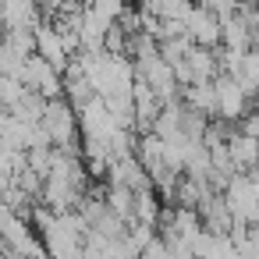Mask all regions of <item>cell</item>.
Segmentation results:
<instances>
[]
</instances>
